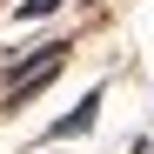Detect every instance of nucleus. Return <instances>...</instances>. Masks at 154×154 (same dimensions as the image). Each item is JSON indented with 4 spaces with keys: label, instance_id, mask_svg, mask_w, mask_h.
<instances>
[{
    "label": "nucleus",
    "instance_id": "nucleus-1",
    "mask_svg": "<svg viewBox=\"0 0 154 154\" xmlns=\"http://www.w3.org/2000/svg\"><path fill=\"white\" fill-rule=\"evenodd\" d=\"M60 54H67V47H40V54H34L27 67H20V74H14V100H27V94H34V87L47 81V74L60 67Z\"/></svg>",
    "mask_w": 154,
    "mask_h": 154
},
{
    "label": "nucleus",
    "instance_id": "nucleus-2",
    "mask_svg": "<svg viewBox=\"0 0 154 154\" xmlns=\"http://www.w3.org/2000/svg\"><path fill=\"white\" fill-rule=\"evenodd\" d=\"M94 107H100V94H87L81 107H74V114H67V121L54 127V134H87V127H94Z\"/></svg>",
    "mask_w": 154,
    "mask_h": 154
},
{
    "label": "nucleus",
    "instance_id": "nucleus-3",
    "mask_svg": "<svg viewBox=\"0 0 154 154\" xmlns=\"http://www.w3.org/2000/svg\"><path fill=\"white\" fill-rule=\"evenodd\" d=\"M54 7H60V0H27V7H20V14L34 20V14H54Z\"/></svg>",
    "mask_w": 154,
    "mask_h": 154
}]
</instances>
